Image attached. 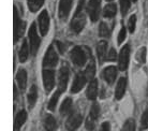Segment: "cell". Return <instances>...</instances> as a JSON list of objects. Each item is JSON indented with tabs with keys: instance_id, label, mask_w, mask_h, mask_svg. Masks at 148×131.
<instances>
[{
	"instance_id": "3",
	"label": "cell",
	"mask_w": 148,
	"mask_h": 131,
	"mask_svg": "<svg viewBox=\"0 0 148 131\" xmlns=\"http://www.w3.org/2000/svg\"><path fill=\"white\" fill-rule=\"evenodd\" d=\"M71 60L74 64H76L77 67H83L87 61V57H86L85 52L79 46H75L72 51H71Z\"/></svg>"
},
{
	"instance_id": "12",
	"label": "cell",
	"mask_w": 148,
	"mask_h": 131,
	"mask_svg": "<svg viewBox=\"0 0 148 131\" xmlns=\"http://www.w3.org/2000/svg\"><path fill=\"white\" fill-rule=\"evenodd\" d=\"M86 82H87V79H86L85 74L78 73L73 81V84H72V87H71V93L72 94H77V93H79L83 89V87L85 86Z\"/></svg>"
},
{
	"instance_id": "27",
	"label": "cell",
	"mask_w": 148,
	"mask_h": 131,
	"mask_svg": "<svg viewBox=\"0 0 148 131\" xmlns=\"http://www.w3.org/2000/svg\"><path fill=\"white\" fill-rule=\"evenodd\" d=\"M60 95H61V91H60V90H57L55 94L52 96V98H51V100H49L48 105H47V109L49 110V111H54V110H55L56 105H57V102L59 100Z\"/></svg>"
},
{
	"instance_id": "25",
	"label": "cell",
	"mask_w": 148,
	"mask_h": 131,
	"mask_svg": "<svg viewBox=\"0 0 148 131\" xmlns=\"http://www.w3.org/2000/svg\"><path fill=\"white\" fill-rule=\"evenodd\" d=\"M84 74H85L86 79L87 80H90V81H92L93 80V76L96 74V64L93 62L92 58H91V61L89 62L88 67L86 69V71L84 72Z\"/></svg>"
},
{
	"instance_id": "32",
	"label": "cell",
	"mask_w": 148,
	"mask_h": 131,
	"mask_svg": "<svg viewBox=\"0 0 148 131\" xmlns=\"http://www.w3.org/2000/svg\"><path fill=\"white\" fill-rule=\"evenodd\" d=\"M148 128V108L146 109V111L144 112L143 116L141 118V126H140V129L141 130H144V129H147Z\"/></svg>"
},
{
	"instance_id": "35",
	"label": "cell",
	"mask_w": 148,
	"mask_h": 131,
	"mask_svg": "<svg viewBox=\"0 0 148 131\" xmlns=\"http://www.w3.org/2000/svg\"><path fill=\"white\" fill-rule=\"evenodd\" d=\"M84 3H85V0H78V4L77 8H76V11H75V14L74 15H77L83 13V7H84Z\"/></svg>"
},
{
	"instance_id": "40",
	"label": "cell",
	"mask_w": 148,
	"mask_h": 131,
	"mask_svg": "<svg viewBox=\"0 0 148 131\" xmlns=\"http://www.w3.org/2000/svg\"><path fill=\"white\" fill-rule=\"evenodd\" d=\"M108 1H113V0H108Z\"/></svg>"
},
{
	"instance_id": "2",
	"label": "cell",
	"mask_w": 148,
	"mask_h": 131,
	"mask_svg": "<svg viewBox=\"0 0 148 131\" xmlns=\"http://www.w3.org/2000/svg\"><path fill=\"white\" fill-rule=\"evenodd\" d=\"M82 123H83V115L81 113L77 111L72 112L66 121V129L67 131H76L81 127Z\"/></svg>"
},
{
	"instance_id": "13",
	"label": "cell",
	"mask_w": 148,
	"mask_h": 131,
	"mask_svg": "<svg viewBox=\"0 0 148 131\" xmlns=\"http://www.w3.org/2000/svg\"><path fill=\"white\" fill-rule=\"evenodd\" d=\"M72 8V0H60L59 2V17L61 19H66Z\"/></svg>"
},
{
	"instance_id": "38",
	"label": "cell",
	"mask_w": 148,
	"mask_h": 131,
	"mask_svg": "<svg viewBox=\"0 0 148 131\" xmlns=\"http://www.w3.org/2000/svg\"><path fill=\"white\" fill-rule=\"evenodd\" d=\"M56 45H57V47H58V49H59L60 54H63L64 53V51H66V45H63L61 42H56Z\"/></svg>"
},
{
	"instance_id": "34",
	"label": "cell",
	"mask_w": 148,
	"mask_h": 131,
	"mask_svg": "<svg viewBox=\"0 0 148 131\" xmlns=\"http://www.w3.org/2000/svg\"><path fill=\"white\" fill-rule=\"evenodd\" d=\"M126 37H127V30H126V27H122L120 31H119V34H118V38H117V41H118V44H121L122 42L126 40Z\"/></svg>"
},
{
	"instance_id": "30",
	"label": "cell",
	"mask_w": 148,
	"mask_h": 131,
	"mask_svg": "<svg viewBox=\"0 0 148 131\" xmlns=\"http://www.w3.org/2000/svg\"><path fill=\"white\" fill-rule=\"evenodd\" d=\"M99 36L103 38H108L110 36V29L105 23H101L99 26Z\"/></svg>"
},
{
	"instance_id": "33",
	"label": "cell",
	"mask_w": 148,
	"mask_h": 131,
	"mask_svg": "<svg viewBox=\"0 0 148 131\" xmlns=\"http://www.w3.org/2000/svg\"><path fill=\"white\" fill-rule=\"evenodd\" d=\"M135 24H136V16L132 15L128 22V28H129V31L131 34H133L134 30H135Z\"/></svg>"
},
{
	"instance_id": "14",
	"label": "cell",
	"mask_w": 148,
	"mask_h": 131,
	"mask_svg": "<svg viewBox=\"0 0 148 131\" xmlns=\"http://www.w3.org/2000/svg\"><path fill=\"white\" fill-rule=\"evenodd\" d=\"M102 75H103V79L106 81V83L112 85L115 82L116 76H117V69L115 67H113V66H110V67L104 69Z\"/></svg>"
},
{
	"instance_id": "4",
	"label": "cell",
	"mask_w": 148,
	"mask_h": 131,
	"mask_svg": "<svg viewBox=\"0 0 148 131\" xmlns=\"http://www.w3.org/2000/svg\"><path fill=\"white\" fill-rule=\"evenodd\" d=\"M25 27H26V23L21 21L17 9L14 8V41L15 42H17L19 38L23 37L24 31H25Z\"/></svg>"
},
{
	"instance_id": "39",
	"label": "cell",
	"mask_w": 148,
	"mask_h": 131,
	"mask_svg": "<svg viewBox=\"0 0 148 131\" xmlns=\"http://www.w3.org/2000/svg\"><path fill=\"white\" fill-rule=\"evenodd\" d=\"M131 1H132V2H133V1H134V2H135V1H136V0H131Z\"/></svg>"
},
{
	"instance_id": "23",
	"label": "cell",
	"mask_w": 148,
	"mask_h": 131,
	"mask_svg": "<svg viewBox=\"0 0 148 131\" xmlns=\"http://www.w3.org/2000/svg\"><path fill=\"white\" fill-rule=\"evenodd\" d=\"M28 55H29V49H28V44H27V41H23V44L19 49L18 52V58L21 62H25L28 58Z\"/></svg>"
},
{
	"instance_id": "17",
	"label": "cell",
	"mask_w": 148,
	"mask_h": 131,
	"mask_svg": "<svg viewBox=\"0 0 148 131\" xmlns=\"http://www.w3.org/2000/svg\"><path fill=\"white\" fill-rule=\"evenodd\" d=\"M86 95L89 100H95L97 98V95H98V81L97 80L93 79L92 81H90Z\"/></svg>"
},
{
	"instance_id": "24",
	"label": "cell",
	"mask_w": 148,
	"mask_h": 131,
	"mask_svg": "<svg viewBox=\"0 0 148 131\" xmlns=\"http://www.w3.org/2000/svg\"><path fill=\"white\" fill-rule=\"evenodd\" d=\"M116 12H117V8L115 5L114 3H110L108 5H105L103 10V15L104 17H108V19H112V17H114L115 14H116Z\"/></svg>"
},
{
	"instance_id": "7",
	"label": "cell",
	"mask_w": 148,
	"mask_h": 131,
	"mask_svg": "<svg viewBox=\"0 0 148 131\" xmlns=\"http://www.w3.org/2000/svg\"><path fill=\"white\" fill-rule=\"evenodd\" d=\"M130 61V46L129 45H125L120 51L119 54V62L118 67L120 71H125L128 66H129Z\"/></svg>"
},
{
	"instance_id": "21",
	"label": "cell",
	"mask_w": 148,
	"mask_h": 131,
	"mask_svg": "<svg viewBox=\"0 0 148 131\" xmlns=\"http://www.w3.org/2000/svg\"><path fill=\"white\" fill-rule=\"evenodd\" d=\"M71 110H72V100L70 98H66L60 105V114L62 116H66L68 114H70Z\"/></svg>"
},
{
	"instance_id": "11",
	"label": "cell",
	"mask_w": 148,
	"mask_h": 131,
	"mask_svg": "<svg viewBox=\"0 0 148 131\" xmlns=\"http://www.w3.org/2000/svg\"><path fill=\"white\" fill-rule=\"evenodd\" d=\"M69 75H70V72H69L68 67H62L60 69L59 75H58V80H59L58 81V90H60L61 93H63L67 88Z\"/></svg>"
},
{
	"instance_id": "8",
	"label": "cell",
	"mask_w": 148,
	"mask_h": 131,
	"mask_svg": "<svg viewBox=\"0 0 148 131\" xmlns=\"http://www.w3.org/2000/svg\"><path fill=\"white\" fill-rule=\"evenodd\" d=\"M38 24H39V29L42 36H45L49 29V16L47 11H42L40 15L38 16Z\"/></svg>"
},
{
	"instance_id": "31",
	"label": "cell",
	"mask_w": 148,
	"mask_h": 131,
	"mask_svg": "<svg viewBox=\"0 0 148 131\" xmlns=\"http://www.w3.org/2000/svg\"><path fill=\"white\" fill-rule=\"evenodd\" d=\"M131 0H120V9H121V14L125 16V15L128 13L130 9V5H131Z\"/></svg>"
},
{
	"instance_id": "9",
	"label": "cell",
	"mask_w": 148,
	"mask_h": 131,
	"mask_svg": "<svg viewBox=\"0 0 148 131\" xmlns=\"http://www.w3.org/2000/svg\"><path fill=\"white\" fill-rule=\"evenodd\" d=\"M43 84L46 93H49L55 86V73L53 70H44L43 71Z\"/></svg>"
},
{
	"instance_id": "22",
	"label": "cell",
	"mask_w": 148,
	"mask_h": 131,
	"mask_svg": "<svg viewBox=\"0 0 148 131\" xmlns=\"http://www.w3.org/2000/svg\"><path fill=\"white\" fill-rule=\"evenodd\" d=\"M44 127L47 131H55L57 129V121L52 115H47V116L44 118Z\"/></svg>"
},
{
	"instance_id": "20",
	"label": "cell",
	"mask_w": 148,
	"mask_h": 131,
	"mask_svg": "<svg viewBox=\"0 0 148 131\" xmlns=\"http://www.w3.org/2000/svg\"><path fill=\"white\" fill-rule=\"evenodd\" d=\"M37 100H38V88L36 85H32L29 90V93H28V96H27V101L29 103L30 108H34Z\"/></svg>"
},
{
	"instance_id": "36",
	"label": "cell",
	"mask_w": 148,
	"mask_h": 131,
	"mask_svg": "<svg viewBox=\"0 0 148 131\" xmlns=\"http://www.w3.org/2000/svg\"><path fill=\"white\" fill-rule=\"evenodd\" d=\"M116 58H117V53H116V51H115L114 49H111L110 53L108 54L106 59H108V60H115Z\"/></svg>"
},
{
	"instance_id": "5",
	"label": "cell",
	"mask_w": 148,
	"mask_h": 131,
	"mask_svg": "<svg viewBox=\"0 0 148 131\" xmlns=\"http://www.w3.org/2000/svg\"><path fill=\"white\" fill-rule=\"evenodd\" d=\"M58 62V55L54 49V46L51 45L47 49L45 56L43 58V67L44 68H53L55 67Z\"/></svg>"
},
{
	"instance_id": "1",
	"label": "cell",
	"mask_w": 148,
	"mask_h": 131,
	"mask_svg": "<svg viewBox=\"0 0 148 131\" xmlns=\"http://www.w3.org/2000/svg\"><path fill=\"white\" fill-rule=\"evenodd\" d=\"M28 37H29L31 54H32L34 56H36L38 49L40 47V43H41V39H40V37L38 36V32H37L36 24H32V25H31V27H30V29H29V32H28Z\"/></svg>"
},
{
	"instance_id": "16",
	"label": "cell",
	"mask_w": 148,
	"mask_h": 131,
	"mask_svg": "<svg viewBox=\"0 0 148 131\" xmlns=\"http://www.w3.org/2000/svg\"><path fill=\"white\" fill-rule=\"evenodd\" d=\"M27 119V113L25 110L19 111L16 116H15V121H14V131H19L21 128L23 127V125L25 124V121Z\"/></svg>"
},
{
	"instance_id": "15",
	"label": "cell",
	"mask_w": 148,
	"mask_h": 131,
	"mask_svg": "<svg viewBox=\"0 0 148 131\" xmlns=\"http://www.w3.org/2000/svg\"><path fill=\"white\" fill-rule=\"evenodd\" d=\"M127 88V79L126 78H120L117 83V86H116V90H115V98L117 100H120L123 95L126 93Z\"/></svg>"
},
{
	"instance_id": "37",
	"label": "cell",
	"mask_w": 148,
	"mask_h": 131,
	"mask_svg": "<svg viewBox=\"0 0 148 131\" xmlns=\"http://www.w3.org/2000/svg\"><path fill=\"white\" fill-rule=\"evenodd\" d=\"M111 130V126L108 121H104L103 124L101 125V131H110Z\"/></svg>"
},
{
	"instance_id": "29",
	"label": "cell",
	"mask_w": 148,
	"mask_h": 131,
	"mask_svg": "<svg viewBox=\"0 0 148 131\" xmlns=\"http://www.w3.org/2000/svg\"><path fill=\"white\" fill-rule=\"evenodd\" d=\"M122 131H135V121L134 119H127L122 126Z\"/></svg>"
},
{
	"instance_id": "19",
	"label": "cell",
	"mask_w": 148,
	"mask_h": 131,
	"mask_svg": "<svg viewBox=\"0 0 148 131\" xmlns=\"http://www.w3.org/2000/svg\"><path fill=\"white\" fill-rule=\"evenodd\" d=\"M16 81L18 84L19 88L22 90H24L27 86V72L24 69L18 70V72L16 73Z\"/></svg>"
},
{
	"instance_id": "6",
	"label": "cell",
	"mask_w": 148,
	"mask_h": 131,
	"mask_svg": "<svg viewBox=\"0 0 148 131\" xmlns=\"http://www.w3.org/2000/svg\"><path fill=\"white\" fill-rule=\"evenodd\" d=\"M100 5L101 0H89L87 11H88L89 17L92 22H97L100 16Z\"/></svg>"
},
{
	"instance_id": "18",
	"label": "cell",
	"mask_w": 148,
	"mask_h": 131,
	"mask_svg": "<svg viewBox=\"0 0 148 131\" xmlns=\"http://www.w3.org/2000/svg\"><path fill=\"white\" fill-rule=\"evenodd\" d=\"M106 49H108V43L105 41H101L98 46H97V54H98V58L101 64L103 62L104 60L106 59Z\"/></svg>"
},
{
	"instance_id": "10",
	"label": "cell",
	"mask_w": 148,
	"mask_h": 131,
	"mask_svg": "<svg viewBox=\"0 0 148 131\" xmlns=\"http://www.w3.org/2000/svg\"><path fill=\"white\" fill-rule=\"evenodd\" d=\"M85 24H86V19H85V15L83 14V13L74 15L73 19L71 22V30L73 32H75V34H78L85 27Z\"/></svg>"
},
{
	"instance_id": "26",
	"label": "cell",
	"mask_w": 148,
	"mask_h": 131,
	"mask_svg": "<svg viewBox=\"0 0 148 131\" xmlns=\"http://www.w3.org/2000/svg\"><path fill=\"white\" fill-rule=\"evenodd\" d=\"M45 0H28V8L31 12H37L43 5Z\"/></svg>"
},
{
	"instance_id": "28",
	"label": "cell",
	"mask_w": 148,
	"mask_h": 131,
	"mask_svg": "<svg viewBox=\"0 0 148 131\" xmlns=\"http://www.w3.org/2000/svg\"><path fill=\"white\" fill-rule=\"evenodd\" d=\"M99 115H100V108H99V105L97 104V103H93V104L91 105V109H90L89 117L97 120L99 118Z\"/></svg>"
}]
</instances>
